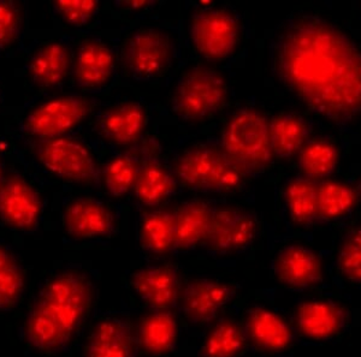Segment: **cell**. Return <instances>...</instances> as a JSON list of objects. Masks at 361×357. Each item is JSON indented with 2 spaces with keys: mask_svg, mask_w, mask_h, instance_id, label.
<instances>
[{
  "mask_svg": "<svg viewBox=\"0 0 361 357\" xmlns=\"http://www.w3.org/2000/svg\"><path fill=\"white\" fill-rule=\"evenodd\" d=\"M3 181H4V177H3V170H1V165H0V187L3 184Z\"/></svg>",
  "mask_w": 361,
  "mask_h": 357,
  "instance_id": "cell-37",
  "label": "cell"
},
{
  "mask_svg": "<svg viewBox=\"0 0 361 357\" xmlns=\"http://www.w3.org/2000/svg\"><path fill=\"white\" fill-rule=\"evenodd\" d=\"M293 220L310 225L318 220V185L310 178L293 180L284 192Z\"/></svg>",
  "mask_w": 361,
  "mask_h": 357,
  "instance_id": "cell-28",
  "label": "cell"
},
{
  "mask_svg": "<svg viewBox=\"0 0 361 357\" xmlns=\"http://www.w3.org/2000/svg\"><path fill=\"white\" fill-rule=\"evenodd\" d=\"M139 339L147 353L160 355L170 351L176 341L173 316L165 311H157L146 316L140 325Z\"/></svg>",
  "mask_w": 361,
  "mask_h": 357,
  "instance_id": "cell-27",
  "label": "cell"
},
{
  "mask_svg": "<svg viewBox=\"0 0 361 357\" xmlns=\"http://www.w3.org/2000/svg\"><path fill=\"white\" fill-rule=\"evenodd\" d=\"M69 51L59 44L42 47L34 56L29 71L34 82L42 88H52L62 82L69 69Z\"/></svg>",
  "mask_w": 361,
  "mask_h": 357,
  "instance_id": "cell-26",
  "label": "cell"
},
{
  "mask_svg": "<svg viewBox=\"0 0 361 357\" xmlns=\"http://www.w3.org/2000/svg\"><path fill=\"white\" fill-rule=\"evenodd\" d=\"M22 27V10L15 1L0 0V49L13 44Z\"/></svg>",
  "mask_w": 361,
  "mask_h": 357,
  "instance_id": "cell-34",
  "label": "cell"
},
{
  "mask_svg": "<svg viewBox=\"0 0 361 357\" xmlns=\"http://www.w3.org/2000/svg\"><path fill=\"white\" fill-rule=\"evenodd\" d=\"M245 336L233 321L223 320L209 333L202 357H234L243 349Z\"/></svg>",
  "mask_w": 361,
  "mask_h": 357,
  "instance_id": "cell-31",
  "label": "cell"
},
{
  "mask_svg": "<svg viewBox=\"0 0 361 357\" xmlns=\"http://www.w3.org/2000/svg\"><path fill=\"white\" fill-rule=\"evenodd\" d=\"M258 230L255 215L236 207L212 211L209 230L202 243L211 251L230 253L248 246Z\"/></svg>",
  "mask_w": 361,
  "mask_h": 357,
  "instance_id": "cell-9",
  "label": "cell"
},
{
  "mask_svg": "<svg viewBox=\"0 0 361 357\" xmlns=\"http://www.w3.org/2000/svg\"><path fill=\"white\" fill-rule=\"evenodd\" d=\"M135 341L130 326L122 320H105L95 326L86 357H134Z\"/></svg>",
  "mask_w": 361,
  "mask_h": 357,
  "instance_id": "cell-18",
  "label": "cell"
},
{
  "mask_svg": "<svg viewBox=\"0 0 361 357\" xmlns=\"http://www.w3.org/2000/svg\"><path fill=\"white\" fill-rule=\"evenodd\" d=\"M42 207V199L37 190L18 173L4 177L0 187V219L5 224L21 230H33Z\"/></svg>",
  "mask_w": 361,
  "mask_h": 357,
  "instance_id": "cell-11",
  "label": "cell"
},
{
  "mask_svg": "<svg viewBox=\"0 0 361 357\" xmlns=\"http://www.w3.org/2000/svg\"><path fill=\"white\" fill-rule=\"evenodd\" d=\"M142 151L144 144L142 140H140L104 166L103 182L111 196H123L134 189L142 159Z\"/></svg>",
  "mask_w": 361,
  "mask_h": 357,
  "instance_id": "cell-22",
  "label": "cell"
},
{
  "mask_svg": "<svg viewBox=\"0 0 361 357\" xmlns=\"http://www.w3.org/2000/svg\"><path fill=\"white\" fill-rule=\"evenodd\" d=\"M345 311L331 302H306L296 313L300 331L311 338H328L345 325Z\"/></svg>",
  "mask_w": 361,
  "mask_h": 357,
  "instance_id": "cell-20",
  "label": "cell"
},
{
  "mask_svg": "<svg viewBox=\"0 0 361 357\" xmlns=\"http://www.w3.org/2000/svg\"><path fill=\"white\" fill-rule=\"evenodd\" d=\"M338 153L329 141L317 140L305 146L300 152L299 164L310 180L329 176L336 168Z\"/></svg>",
  "mask_w": 361,
  "mask_h": 357,
  "instance_id": "cell-29",
  "label": "cell"
},
{
  "mask_svg": "<svg viewBox=\"0 0 361 357\" xmlns=\"http://www.w3.org/2000/svg\"><path fill=\"white\" fill-rule=\"evenodd\" d=\"M175 173L188 188L223 193L238 189L243 181L221 146L212 144H199L183 153L175 164Z\"/></svg>",
  "mask_w": 361,
  "mask_h": 357,
  "instance_id": "cell-5",
  "label": "cell"
},
{
  "mask_svg": "<svg viewBox=\"0 0 361 357\" xmlns=\"http://www.w3.org/2000/svg\"><path fill=\"white\" fill-rule=\"evenodd\" d=\"M114 69V56L109 47L88 40L78 49L75 63V80L82 88H98L106 82Z\"/></svg>",
  "mask_w": 361,
  "mask_h": 357,
  "instance_id": "cell-19",
  "label": "cell"
},
{
  "mask_svg": "<svg viewBox=\"0 0 361 357\" xmlns=\"http://www.w3.org/2000/svg\"><path fill=\"white\" fill-rule=\"evenodd\" d=\"M357 195L352 188L336 182L318 185V220L340 217L353 208Z\"/></svg>",
  "mask_w": 361,
  "mask_h": 357,
  "instance_id": "cell-30",
  "label": "cell"
},
{
  "mask_svg": "<svg viewBox=\"0 0 361 357\" xmlns=\"http://www.w3.org/2000/svg\"><path fill=\"white\" fill-rule=\"evenodd\" d=\"M146 123L144 108L139 104H121L99 117L97 132L119 146H133L141 140Z\"/></svg>",
  "mask_w": 361,
  "mask_h": 357,
  "instance_id": "cell-13",
  "label": "cell"
},
{
  "mask_svg": "<svg viewBox=\"0 0 361 357\" xmlns=\"http://www.w3.org/2000/svg\"><path fill=\"white\" fill-rule=\"evenodd\" d=\"M64 224L75 238L109 236L115 230V215L100 202L78 199L66 208Z\"/></svg>",
  "mask_w": 361,
  "mask_h": 357,
  "instance_id": "cell-14",
  "label": "cell"
},
{
  "mask_svg": "<svg viewBox=\"0 0 361 357\" xmlns=\"http://www.w3.org/2000/svg\"><path fill=\"white\" fill-rule=\"evenodd\" d=\"M154 4V1L149 0H127V1H118L119 6L129 10H139V8H147Z\"/></svg>",
  "mask_w": 361,
  "mask_h": 357,
  "instance_id": "cell-36",
  "label": "cell"
},
{
  "mask_svg": "<svg viewBox=\"0 0 361 357\" xmlns=\"http://www.w3.org/2000/svg\"><path fill=\"white\" fill-rule=\"evenodd\" d=\"M173 57L170 37L157 29L134 34L124 46V66L137 77H149L164 70Z\"/></svg>",
  "mask_w": 361,
  "mask_h": 357,
  "instance_id": "cell-10",
  "label": "cell"
},
{
  "mask_svg": "<svg viewBox=\"0 0 361 357\" xmlns=\"http://www.w3.org/2000/svg\"><path fill=\"white\" fill-rule=\"evenodd\" d=\"M144 151L134 192L146 206L159 205L176 190V182L159 161L160 144L153 136L142 139Z\"/></svg>",
  "mask_w": 361,
  "mask_h": 357,
  "instance_id": "cell-12",
  "label": "cell"
},
{
  "mask_svg": "<svg viewBox=\"0 0 361 357\" xmlns=\"http://www.w3.org/2000/svg\"><path fill=\"white\" fill-rule=\"evenodd\" d=\"M28 147L46 168L66 181L87 185H99L103 182V168L97 164L85 144L74 137H32Z\"/></svg>",
  "mask_w": 361,
  "mask_h": 357,
  "instance_id": "cell-4",
  "label": "cell"
},
{
  "mask_svg": "<svg viewBox=\"0 0 361 357\" xmlns=\"http://www.w3.org/2000/svg\"><path fill=\"white\" fill-rule=\"evenodd\" d=\"M214 208L205 201H190L176 211L175 248H189L202 242L209 230Z\"/></svg>",
  "mask_w": 361,
  "mask_h": 357,
  "instance_id": "cell-24",
  "label": "cell"
},
{
  "mask_svg": "<svg viewBox=\"0 0 361 357\" xmlns=\"http://www.w3.org/2000/svg\"><path fill=\"white\" fill-rule=\"evenodd\" d=\"M176 211L161 210L145 212L141 227V244L153 254H164L175 248Z\"/></svg>",
  "mask_w": 361,
  "mask_h": 357,
  "instance_id": "cell-25",
  "label": "cell"
},
{
  "mask_svg": "<svg viewBox=\"0 0 361 357\" xmlns=\"http://www.w3.org/2000/svg\"><path fill=\"white\" fill-rule=\"evenodd\" d=\"M54 8L63 18L71 25H86L93 17L98 3L92 0H58L54 3Z\"/></svg>",
  "mask_w": 361,
  "mask_h": 357,
  "instance_id": "cell-35",
  "label": "cell"
},
{
  "mask_svg": "<svg viewBox=\"0 0 361 357\" xmlns=\"http://www.w3.org/2000/svg\"><path fill=\"white\" fill-rule=\"evenodd\" d=\"M190 33L197 52L216 62L234 52L240 25L236 17L226 10H202L194 15Z\"/></svg>",
  "mask_w": 361,
  "mask_h": 357,
  "instance_id": "cell-7",
  "label": "cell"
},
{
  "mask_svg": "<svg viewBox=\"0 0 361 357\" xmlns=\"http://www.w3.org/2000/svg\"><path fill=\"white\" fill-rule=\"evenodd\" d=\"M92 295L90 280L80 272H66L49 280L25 322L29 344L47 353L62 349L86 318Z\"/></svg>",
  "mask_w": 361,
  "mask_h": 357,
  "instance_id": "cell-2",
  "label": "cell"
},
{
  "mask_svg": "<svg viewBox=\"0 0 361 357\" xmlns=\"http://www.w3.org/2000/svg\"><path fill=\"white\" fill-rule=\"evenodd\" d=\"M276 275L294 287H307L322 278V263L312 251L300 246L286 248L276 260Z\"/></svg>",
  "mask_w": 361,
  "mask_h": 357,
  "instance_id": "cell-17",
  "label": "cell"
},
{
  "mask_svg": "<svg viewBox=\"0 0 361 357\" xmlns=\"http://www.w3.org/2000/svg\"><path fill=\"white\" fill-rule=\"evenodd\" d=\"M226 103V81L209 66L199 65L180 80L173 95V110L180 118L199 122L222 110Z\"/></svg>",
  "mask_w": 361,
  "mask_h": 357,
  "instance_id": "cell-6",
  "label": "cell"
},
{
  "mask_svg": "<svg viewBox=\"0 0 361 357\" xmlns=\"http://www.w3.org/2000/svg\"><path fill=\"white\" fill-rule=\"evenodd\" d=\"M234 287L214 280H194L183 289V308L189 320L209 322L234 295Z\"/></svg>",
  "mask_w": 361,
  "mask_h": 357,
  "instance_id": "cell-16",
  "label": "cell"
},
{
  "mask_svg": "<svg viewBox=\"0 0 361 357\" xmlns=\"http://www.w3.org/2000/svg\"><path fill=\"white\" fill-rule=\"evenodd\" d=\"M269 135L274 156L289 159L307 144L310 127L299 115H277L269 122Z\"/></svg>",
  "mask_w": 361,
  "mask_h": 357,
  "instance_id": "cell-21",
  "label": "cell"
},
{
  "mask_svg": "<svg viewBox=\"0 0 361 357\" xmlns=\"http://www.w3.org/2000/svg\"><path fill=\"white\" fill-rule=\"evenodd\" d=\"M360 189H361V187H360Z\"/></svg>",
  "mask_w": 361,
  "mask_h": 357,
  "instance_id": "cell-38",
  "label": "cell"
},
{
  "mask_svg": "<svg viewBox=\"0 0 361 357\" xmlns=\"http://www.w3.org/2000/svg\"><path fill=\"white\" fill-rule=\"evenodd\" d=\"M95 103L82 96H63L37 106L25 119L23 130L33 137L63 136L93 111Z\"/></svg>",
  "mask_w": 361,
  "mask_h": 357,
  "instance_id": "cell-8",
  "label": "cell"
},
{
  "mask_svg": "<svg viewBox=\"0 0 361 357\" xmlns=\"http://www.w3.org/2000/svg\"><path fill=\"white\" fill-rule=\"evenodd\" d=\"M133 287L149 307L165 311L176 303L180 280L173 266L149 267L133 275Z\"/></svg>",
  "mask_w": 361,
  "mask_h": 357,
  "instance_id": "cell-15",
  "label": "cell"
},
{
  "mask_svg": "<svg viewBox=\"0 0 361 357\" xmlns=\"http://www.w3.org/2000/svg\"><path fill=\"white\" fill-rule=\"evenodd\" d=\"M247 330L250 339L262 349L277 351L284 349L292 341V332L288 325L267 309L250 311L247 318Z\"/></svg>",
  "mask_w": 361,
  "mask_h": 357,
  "instance_id": "cell-23",
  "label": "cell"
},
{
  "mask_svg": "<svg viewBox=\"0 0 361 357\" xmlns=\"http://www.w3.org/2000/svg\"><path fill=\"white\" fill-rule=\"evenodd\" d=\"M25 285L21 267L13 255L0 246V309L13 307Z\"/></svg>",
  "mask_w": 361,
  "mask_h": 357,
  "instance_id": "cell-32",
  "label": "cell"
},
{
  "mask_svg": "<svg viewBox=\"0 0 361 357\" xmlns=\"http://www.w3.org/2000/svg\"><path fill=\"white\" fill-rule=\"evenodd\" d=\"M279 78L311 110L334 123L361 113V51L349 37L318 17L296 18L279 37Z\"/></svg>",
  "mask_w": 361,
  "mask_h": 357,
  "instance_id": "cell-1",
  "label": "cell"
},
{
  "mask_svg": "<svg viewBox=\"0 0 361 357\" xmlns=\"http://www.w3.org/2000/svg\"><path fill=\"white\" fill-rule=\"evenodd\" d=\"M219 146L243 178L263 173L274 158L267 117L252 108L241 110L231 117Z\"/></svg>",
  "mask_w": 361,
  "mask_h": 357,
  "instance_id": "cell-3",
  "label": "cell"
},
{
  "mask_svg": "<svg viewBox=\"0 0 361 357\" xmlns=\"http://www.w3.org/2000/svg\"><path fill=\"white\" fill-rule=\"evenodd\" d=\"M341 271L353 282H361V227L345 238L338 256Z\"/></svg>",
  "mask_w": 361,
  "mask_h": 357,
  "instance_id": "cell-33",
  "label": "cell"
}]
</instances>
